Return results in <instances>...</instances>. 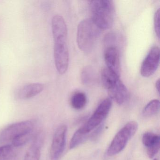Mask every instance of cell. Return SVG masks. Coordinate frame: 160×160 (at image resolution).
Listing matches in <instances>:
<instances>
[{
    "mask_svg": "<svg viewBox=\"0 0 160 160\" xmlns=\"http://www.w3.org/2000/svg\"><path fill=\"white\" fill-rule=\"evenodd\" d=\"M160 106L159 100L156 99L152 100L144 108L143 110V116L149 117L155 115L159 111Z\"/></svg>",
    "mask_w": 160,
    "mask_h": 160,
    "instance_id": "2e32d148",
    "label": "cell"
},
{
    "mask_svg": "<svg viewBox=\"0 0 160 160\" xmlns=\"http://www.w3.org/2000/svg\"><path fill=\"white\" fill-rule=\"evenodd\" d=\"M15 147L12 144L0 147V160H10L16 156Z\"/></svg>",
    "mask_w": 160,
    "mask_h": 160,
    "instance_id": "9a60e30c",
    "label": "cell"
},
{
    "mask_svg": "<svg viewBox=\"0 0 160 160\" xmlns=\"http://www.w3.org/2000/svg\"><path fill=\"white\" fill-rule=\"evenodd\" d=\"M160 138L159 136L153 133H145L142 137V142L147 148H152L157 145H160Z\"/></svg>",
    "mask_w": 160,
    "mask_h": 160,
    "instance_id": "5bb4252c",
    "label": "cell"
},
{
    "mask_svg": "<svg viewBox=\"0 0 160 160\" xmlns=\"http://www.w3.org/2000/svg\"><path fill=\"white\" fill-rule=\"evenodd\" d=\"M160 62V49L157 46L152 48L142 62L140 68L142 76L148 78L154 73Z\"/></svg>",
    "mask_w": 160,
    "mask_h": 160,
    "instance_id": "9c48e42d",
    "label": "cell"
},
{
    "mask_svg": "<svg viewBox=\"0 0 160 160\" xmlns=\"http://www.w3.org/2000/svg\"><path fill=\"white\" fill-rule=\"evenodd\" d=\"M104 59L107 68L120 77L121 72V66L118 49L116 47L108 48L105 52Z\"/></svg>",
    "mask_w": 160,
    "mask_h": 160,
    "instance_id": "30bf717a",
    "label": "cell"
},
{
    "mask_svg": "<svg viewBox=\"0 0 160 160\" xmlns=\"http://www.w3.org/2000/svg\"><path fill=\"white\" fill-rule=\"evenodd\" d=\"M42 133L35 137L31 146L28 150L24 160H39L41 157V148L43 141Z\"/></svg>",
    "mask_w": 160,
    "mask_h": 160,
    "instance_id": "7c38bea8",
    "label": "cell"
},
{
    "mask_svg": "<svg viewBox=\"0 0 160 160\" xmlns=\"http://www.w3.org/2000/svg\"><path fill=\"white\" fill-rule=\"evenodd\" d=\"M155 88H156V90L158 92V93H159L160 92V79H158L156 81L155 83Z\"/></svg>",
    "mask_w": 160,
    "mask_h": 160,
    "instance_id": "44dd1931",
    "label": "cell"
},
{
    "mask_svg": "<svg viewBox=\"0 0 160 160\" xmlns=\"http://www.w3.org/2000/svg\"><path fill=\"white\" fill-rule=\"evenodd\" d=\"M101 33V29L91 19H86L78 27L77 42L79 49L84 52H90L93 49Z\"/></svg>",
    "mask_w": 160,
    "mask_h": 160,
    "instance_id": "3957f363",
    "label": "cell"
},
{
    "mask_svg": "<svg viewBox=\"0 0 160 160\" xmlns=\"http://www.w3.org/2000/svg\"><path fill=\"white\" fill-rule=\"evenodd\" d=\"M138 127V124L135 121L129 122L125 124L113 138L108 149L107 155L112 156L121 152L136 132Z\"/></svg>",
    "mask_w": 160,
    "mask_h": 160,
    "instance_id": "5b68a950",
    "label": "cell"
},
{
    "mask_svg": "<svg viewBox=\"0 0 160 160\" xmlns=\"http://www.w3.org/2000/svg\"><path fill=\"white\" fill-rule=\"evenodd\" d=\"M91 19L101 30L110 28L114 19V6L109 0H95L90 2Z\"/></svg>",
    "mask_w": 160,
    "mask_h": 160,
    "instance_id": "7a4b0ae2",
    "label": "cell"
},
{
    "mask_svg": "<svg viewBox=\"0 0 160 160\" xmlns=\"http://www.w3.org/2000/svg\"><path fill=\"white\" fill-rule=\"evenodd\" d=\"M34 123L30 120L13 123L4 129L0 133V141H12L17 138L33 132Z\"/></svg>",
    "mask_w": 160,
    "mask_h": 160,
    "instance_id": "52a82bcc",
    "label": "cell"
},
{
    "mask_svg": "<svg viewBox=\"0 0 160 160\" xmlns=\"http://www.w3.org/2000/svg\"><path fill=\"white\" fill-rule=\"evenodd\" d=\"M32 136H33V132L26 134L14 139L12 141V144L15 148L21 147L28 143Z\"/></svg>",
    "mask_w": 160,
    "mask_h": 160,
    "instance_id": "d6986e66",
    "label": "cell"
},
{
    "mask_svg": "<svg viewBox=\"0 0 160 160\" xmlns=\"http://www.w3.org/2000/svg\"><path fill=\"white\" fill-rule=\"evenodd\" d=\"M94 76L95 73L92 67L87 66L83 69L81 72V78L82 83L85 85L91 84L94 80Z\"/></svg>",
    "mask_w": 160,
    "mask_h": 160,
    "instance_id": "e0dca14e",
    "label": "cell"
},
{
    "mask_svg": "<svg viewBox=\"0 0 160 160\" xmlns=\"http://www.w3.org/2000/svg\"><path fill=\"white\" fill-rule=\"evenodd\" d=\"M157 160V159H154V160Z\"/></svg>",
    "mask_w": 160,
    "mask_h": 160,
    "instance_id": "7402d4cb",
    "label": "cell"
},
{
    "mask_svg": "<svg viewBox=\"0 0 160 160\" xmlns=\"http://www.w3.org/2000/svg\"><path fill=\"white\" fill-rule=\"evenodd\" d=\"M67 126L65 125L60 126L56 130L50 150L51 160H59L63 153L66 143Z\"/></svg>",
    "mask_w": 160,
    "mask_h": 160,
    "instance_id": "ba28073f",
    "label": "cell"
},
{
    "mask_svg": "<svg viewBox=\"0 0 160 160\" xmlns=\"http://www.w3.org/2000/svg\"><path fill=\"white\" fill-rule=\"evenodd\" d=\"M44 88L43 84L31 83L19 88L16 92V96L20 100L30 99L41 93Z\"/></svg>",
    "mask_w": 160,
    "mask_h": 160,
    "instance_id": "8fae6325",
    "label": "cell"
},
{
    "mask_svg": "<svg viewBox=\"0 0 160 160\" xmlns=\"http://www.w3.org/2000/svg\"><path fill=\"white\" fill-rule=\"evenodd\" d=\"M88 135L82 133L78 129L74 134L71 139L70 144V148H74L85 141L88 138Z\"/></svg>",
    "mask_w": 160,
    "mask_h": 160,
    "instance_id": "ac0fdd59",
    "label": "cell"
},
{
    "mask_svg": "<svg viewBox=\"0 0 160 160\" xmlns=\"http://www.w3.org/2000/svg\"><path fill=\"white\" fill-rule=\"evenodd\" d=\"M112 105L111 99L107 98L101 102L86 124L78 129L82 133L88 134L102 122L108 115Z\"/></svg>",
    "mask_w": 160,
    "mask_h": 160,
    "instance_id": "8992f818",
    "label": "cell"
},
{
    "mask_svg": "<svg viewBox=\"0 0 160 160\" xmlns=\"http://www.w3.org/2000/svg\"><path fill=\"white\" fill-rule=\"evenodd\" d=\"M154 28L158 39H160V9H158L154 16Z\"/></svg>",
    "mask_w": 160,
    "mask_h": 160,
    "instance_id": "ffe728a7",
    "label": "cell"
},
{
    "mask_svg": "<svg viewBox=\"0 0 160 160\" xmlns=\"http://www.w3.org/2000/svg\"><path fill=\"white\" fill-rule=\"evenodd\" d=\"M52 31L54 41V56L58 72L63 75L68 70L69 62L67 43V26L61 16L56 15L52 19Z\"/></svg>",
    "mask_w": 160,
    "mask_h": 160,
    "instance_id": "6da1fadb",
    "label": "cell"
},
{
    "mask_svg": "<svg viewBox=\"0 0 160 160\" xmlns=\"http://www.w3.org/2000/svg\"><path fill=\"white\" fill-rule=\"evenodd\" d=\"M87 102V96L84 92H75L71 99V104L76 109H81L86 106Z\"/></svg>",
    "mask_w": 160,
    "mask_h": 160,
    "instance_id": "4fadbf2b",
    "label": "cell"
},
{
    "mask_svg": "<svg viewBox=\"0 0 160 160\" xmlns=\"http://www.w3.org/2000/svg\"><path fill=\"white\" fill-rule=\"evenodd\" d=\"M101 78L103 85L111 99L119 105L123 104L128 100V90L119 77L105 68L102 71Z\"/></svg>",
    "mask_w": 160,
    "mask_h": 160,
    "instance_id": "277c9868",
    "label": "cell"
}]
</instances>
